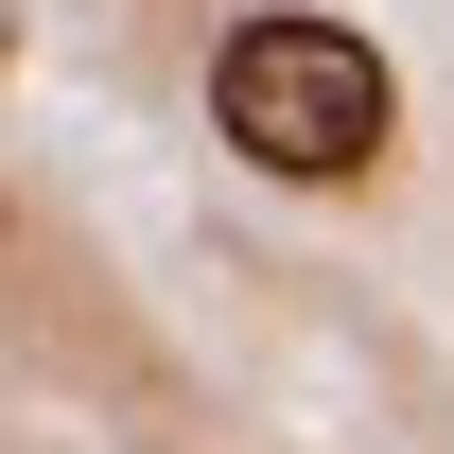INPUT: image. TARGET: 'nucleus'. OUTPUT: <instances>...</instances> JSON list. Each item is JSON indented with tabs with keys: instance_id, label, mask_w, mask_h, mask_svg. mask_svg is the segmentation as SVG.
<instances>
[{
	"instance_id": "f257e3e1",
	"label": "nucleus",
	"mask_w": 454,
	"mask_h": 454,
	"mask_svg": "<svg viewBox=\"0 0 454 454\" xmlns=\"http://www.w3.org/2000/svg\"><path fill=\"white\" fill-rule=\"evenodd\" d=\"M210 122H227V158H245V175L349 192V175L385 158L402 88H385V53H367L349 18H245V35L210 53Z\"/></svg>"
},
{
	"instance_id": "f03ea898",
	"label": "nucleus",
	"mask_w": 454,
	"mask_h": 454,
	"mask_svg": "<svg viewBox=\"0 0 454 454\" xmlns=\"http://www.w3.org/2000/svg\"><path fill=\"white\" fill-rule=\"evenodd\" d=\"M0 70H18V0H0Z\"/></svg>"
}]
</instances>
